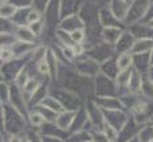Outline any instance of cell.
<instances>
[{"label": "cell", "instance_id": "cell-7", "mask_svg": "<svg viewBox=\"0 0 153 142\" xmlns=\"http://www.w3.org/2000/svg\"><path fill=\"white\" fill-rule=\"evenodd\" d=\"M40 15L39 12H36V11H31V12L28 13V16H27V21L28 23H36L38 20H39Z\"/></svg>", "mask_w": 153, "mask_h": 142}, {"label": "cell", "instance_id": "cell-4", "mask_svg": "<svg viewBox=\"0 0 153 142\" xmlns=\"http://www.w3.org/2000/svg\"><path fill=\"white\" fill-rule=\"evenodd\" d=\"M43 122H45V117L40 113H34L31 115V124L35 125V126H40Z\"/></svg>", "mask_w": 153, "mask_h": 142}, {"label": "cell", "instance_id": "cell-9", "mask_svg": "<svg viewBox=\"0 0 153 142\" xmlns=\"http://www.w3.org/2000/svg\"><path fill=\"white\" fill-rule=\"evenodd\" d=\"M153 66V47L151 50V54H149V67Z\"/></svg>", "mask_w": 153, "mask_h": 142}, {"label": "cell", "instance_id": "cell-2", "mask_svg": "<svg viewBox=\"0 0 153 142\" xmlns=\"http://www.w3.org/2000/svg\"><path fill=\"white\" fill-rule=\"evenodd\" d=\"M70 38L74 43H81L85 39V32L82 30H74V31L70 32Z\"/></svg>", "mask_w": 153, "mask_h": 142}, {"label": "cell", "instance_id": "cell-3", "mask_svg": "<svg viewBox=\"0 0 153 142\" xmlns=\"http://www.w3.org/2000/svg\"><path fill=\"white\" fill-rule=\"evenodd\" d=\"M13 12H15V8L10 4H5V5L0 7V16H1V18H8V16H11Z\"/></svg>", "mask_w": 153, "mask_h": 142}, {"label": "cell", "instance_id": "cell-8", "mask_svg": "<svg viewBox=\"0 0 153 142\" xmlns=\"http://www.w3.org/2000/svg\"><path fill=\"white\" fill-rule=\"evenodd\" d=\"M0 58H1L3 61H10V59L12 58V53H11V51H8V50H1Z\"/></svg>", "mask_w": 153, "mask_h": 142}, {"label": "cell", "instance_id": "cell-1", "mask_svg": "<svg viewBox=\"0 0 153 142\" xmlns=\"http://www.w3.org/2000/svg\"><path fill=\"white\" fill-rule=\"evenodd\" d=\"M133 63H134V55H133L130 51H126V53H121L118 55L116 61V66H117V70L118 72L121 71H128L132 69Z\"/></svg>", "mask_w": 153, "mask_h": 142}, {"label": "cell", "instance_id": "cell-5", "mask_svg": "<svg viewBox=\"0 0 153 142\" xmlns=\"http://www.w3.org/2000/svg\"><path fill=\"white\" fill-rule=\"evenodd\" d=\"M71 54L75 56L83 54V46H82L81 43H74V44L71 46Z\"/></svg>", "mask_w": 153, "mask_h": 142}, {"label": "cell", "instance_id": "cell-6", "mask_svg": "<svg viewBox=\"0 0 153 142\" xmlns=\"http://www.w3.org/2000/svg\"><path fill=\"white\" fill-rule=\"evenodd\" d=\"M38 71H39L40 74H48L50 72V66H48L47 62L42 61L39 64H38Z\"/></svg>", "mask_w": 153, "mask_h": 142}, {"label": "cell", "instance_id": "cell-12", "mask_svg": "<svg viewBox=\"0 0 153 142\" xmlns=\"http://www.w3.org/2000/svg\"><path fill=\"white\" fill-rule=\"evenodd\" d=\"M0 54H1V50H0Z\"/></svg>", "mask_w": 153, "mask_h": 142}, {"label": "cell", "instance_id": "cell-11", "mask_svg": "<svg viewBox=\"0 0 153 142\" xmlns=\"http://www.w3.org/2000/svg\"><path fill=\"white\" fill-rule=\"evenodd\" d=\"M148 142H153V138H152V140H149V141H148Z\"/></svg>", "mask_w": 153, "mask_h": 142}, {"label": "cell", "instance_id": "cell-10", "mask_svg": "<svg viewBox=\"0 0 153 142\" xmlns=\"http://www.w3.org/2000/svg\"><path fill=\"white\" fill-rule=\"evenodd\" d=\"M10 142H22V140L19 137H16V135H12V137H11V140H10Z\"/></svg>", "mask_w": 153, "mask_h": 142}]
</instances>
